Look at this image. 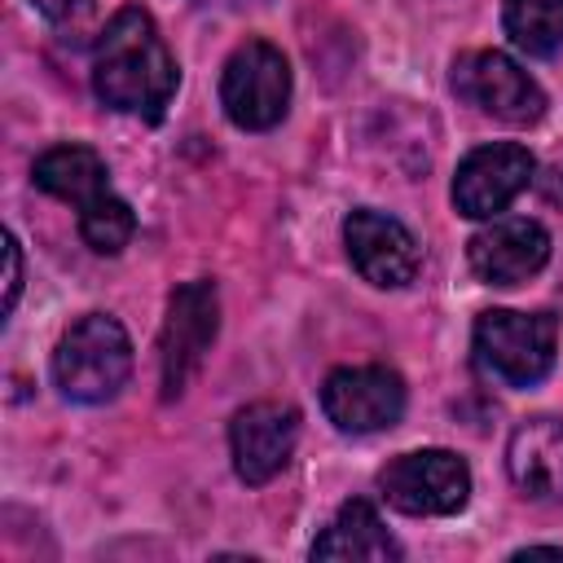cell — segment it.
<instances>
[{
  "instance_id": "6da1fadb",
  "label": "cell",
  "mask_w": 563,
  "mask_h": 563,
  "mask_svg": "<svg viewBox=\"0 0 563 563\" xmlns=\"http://www.w3.org/2000/svg\"><path fill=\"white\" fill-rule=\"evenodd\" d=\"M176 57L158 35V22L141 4H123L97 48H92V88L110 110L158 119L176 92Z\"/></svg>"
},
{
  "instance_id": "7a4b0ae2",
  "label": "cell",
  "mask_w": 563,
  "mask_h": 563,
  "mask_svg": "<svg viewBox=\"0 0 563 563\" xmlns=\"http://www.w3.org/2000/svg\"><path fill=\"white\" fill-rule=\"evenodd\" d=\"M128 374H132V343L114 317L88 312L57 339L53 383L62 387V396L79 405H101L119 396Z\"/></svg>"
},
{
  "instance_id": "3957f363",
  "label": "cell",
  "mask_w": 563,
  "mask_h": 563,
  "mask_svg": "<svg viewBox=\"0 0 563 563\" xmlns=\"http://www.w3.org/2000/svg\"><path fill=\"white\" fill-rule=\"evenodd\" d=\"M475 352L501 383L532 387L554 369L559 325L550 312L493 308V312H479L475 321Z\"/></svg>"
},
{
  "instance_id": "277c9868",
  "label": "cell",
  "mask_w": 563,
  "mask_h": 563,
  "mask_svg": "<svg viewBox=\"0 0 563 563\" xmlns=\"http://www.w3.org/2000/svg\"><path fill=\"white\" fill-rule=\"evenodd\" d=\"M220 106L246 132L277 128L290 106V62L282 57V48H273L268 40L238 44L220 75Z\"/></svg>"
},
{
  "instance_id": "5b68a950",
  "label": "cell",
  "mask_w": 563,
  "mask_h": 563,
  "mask_svg": "<svg viewBox=\"0 0 563 563\" xmlns=\"http://www.w3.org/2000/svg\"><path fill=\"white\" fill-rule=\"evenodd\" d=\"M220 330V295L216 282H185L167 299V321L158 334V378H163V400H176L198 365L207 361L211 343Z\"/></svg>"
},
{
  "instance_id": "8992f818",
  "label": "cell",
  "mask_w": 563,
  "mask_h": 563,
  "mask_svg": "<svg viewBox=\"0 0 563 563\" xmlns=\"http://www.w3.org/2000/svg\"><path fill=\"white\" fill-rule=\"evenodd\" d=\"M378 493L400 515H457L471 501V471L449 449H418L378 471Z\"/></svg>"
},
{
  "instance_id": "52a82bcc",
  "label": "cell",
  "mask_w": 563,
  "mask_h": 563,
  "mask_svg": "<svg viewBox=\"0 0 563 563\" xmlns=\"http://www.w3.org/2000/svg\"><path fill=\"white\" fill-rule=\"evenodd\" d=\"M453 88L462 101H471L475 110L510 123V128H528L545 114V92L541 84L506 53L497 48H475L462 53L453 62Z\"/></svg>"
},
{
  "instance_id": "ba28073f",
  "label": "cell",
  "mask_w": 563,
  "mask_h": 563,
  "mask_svg": "<svg viewBox=\"0 0 563 563\" xmlns=\"http://www.w3.org/2000/svg\"><path fill=\"white\" fill-rule=\"evenodd\" d=\"M321 409L339 431L369 435L405 413V383L387 365H343L321 383Z\"/></svg>"
},
{
  "instance_id": "9c48e42d",
  "label": "cell",
  "mask_w": 563,
  "mask_h": 563,
  "mask_svg": "<svg viewBox=\"0 0 563 563\" xmlns=\"http://www.w3.org/2000/svg\"><path fill=\"white\" fill-rule=\"evenodd\" d=\"M537 163L523 145L515 141H497V145H479L457 163L453 176V207L471 220H493L497 211H506V202L528 189Z\"/></svg>"
},
{
  "instance_id": "30bf717a",
  "label": "cell",
  "mask_w": 563,
  "mask_h": 563,
  "mask_svg": "<svg viewBox=\"0 0 563 563\" xmlns=\"http://www.w3.org/2000/svg\"><path fill=\"white\" fill-rule=\"evenodd\" d=\"M299 440V413L295 405L282 400H255L233 413L229 422V449H233V471L246 484H268L282 475Z\"/></svg>"
},
{
  "instance_id": "8fae6325",
  "label": "cell",
  "mask_w": 563,
  "mask_h": 563,
  "mask_svg": "<svg viewBox=\"0 0 563 563\" xmlns=\"http://www.w3.org/2000/svg\"><path fill=\"white\" fill-rule=\"evenodd\" d=\"M343 242H347V255L356 264V273L369 282V286H383V290H396L405 282H413L418 273V238L396 220V216H383V211H352L343 220Z\"/></svg>"
},
{
  "instance_id": "7c38bea8",
  "label": "cell",
  "mask_w": 563,
  "mask_h": 563,
  "mask_svg": "<svg viewBox=\"0 0 563 563\" xmlns=\"http://www.w3.org/2000/svg\"><path fill=\"white\" fill-rule=\"evenodd\" d=\"M466 260H471V273L484 286H519V282H528L532 273L545 268V260H550V233L537 220L506 216V220L484 224L466 242Z\"/></svg>"
},
{
  "instance_id": "4fadbf2b",
  "label": "cell",
  "mask_w": 563,
  "mask_h": 563,
  "mask_svg": "<svg viewBox=\"0 0 563 563\" xmlns=\"http://www.w3.org/2000/svg\"><path fill=\"white\" fill-rule=\"evenodd\" d=\"M506 475L532 501H563V422L528 418L510 431Z\"/></svg>"
},
{
  "instance_id": "5bb4252c",
  "label": "cell",
  "mask_w": 563,
  "mask_h": 563,
  "mask_svg": "<svg viewBox=\"0 0 563 563\" xmlns=\"http://www.w3.org/2000/svg\"><path fill=\"white\" fill-rule=\"evenodd\" d=\"M312 559H365V563H387V559H400V545L396 537L383 528L378 510L361 497L343 501L339 515L330 519V528L312 541Z\"/></svg>"
},
{
  "instance_id": "9a60e30c",
  "label": "cell",
  "mask_w": 563,
  "mask_h": 563,
  "mask_svg": "<svg viewBox=\"0 0 563 563\" xmlns=\"http://www.w3.org/2000/svg\"><path fill=\"white\" fill-rule=\"evenodd\" d=\"M35 185L44 194L88 211L92 202H101L110 194V172H106V158L88 145H53L35 158Z\"/></svg>"
},
{
  "instance_id": "2e32d148",
  "label": "cell",
  "mask_w": 563,
  "mask_h": 563,
  "mask_svg": "<svg viewBox=\"0 0 563 563\" xmlns=\"http://www.w3.org/2000/svg\"><path fill=\"white\" fill-rule=\"evenodd\" d=\"M501 22L532 57H550L563 44V0H501Z\"/></svg>"
},
{
  "instance_id": "e0dca14e",
  "label": "cell",
  "mask_w": 563,
  "mask_h": 563,
  "mask_svg": "<svg viewBox=\"0 0 563 563\" xmlns=\"http://www.w3.org/2000/svg\"><path fill=\"white\" fill-rule=\"evenodd\" d=\"M132 229H136V216H132V207L119 194H106L101 202H92L88 211H79V233L101 255H119L128 246Z\"/></svg>"
},
{
  "instance_id": "ac0fdd59",
  "label": "cell",
  "mask_w": 563,
  "mask_h": 563,
  "mask_svg": "<svg viewBox=\"0 0 563 563\" xmlns=\"http://www.w3.org/2000/svg\"><path fill=\"white\" fill-rule=\"evenodd\" d=\"M53 26H62V31H79L92 13H97V0H31Z\"/></svg>"
},
{
  "instance_id": "d6986e66",
  "label": "cell",
  "mask_w": 563,
  "mask_h": 563,
  "mask_svg": "<svg viewBox=\"0 0 563 563\" xmlns=\"http://www.w3.org/2000/svg\"><path fill=\"white\" fill-rule=\"evenodd\" d=\"M4 312H13L18 303V290H22V246L13 233H4Z\"/></svg>"
},
{
  "instance_id": "ffe728a7",
  "label": "cell",
  "mask_w": 563,
  "mask_h": 563,
  "mask_svg": "<svg viewBox=\"0 0 563 563\" xmlns=\"http://www.w3.org/2000/svg\"><path fill=\"white\" fill-rule=\"evenodd\" d=\"M523 554H550V559H563L559 545H523V550H515V559H523Z\"/></svg>"
}]
</instances>
